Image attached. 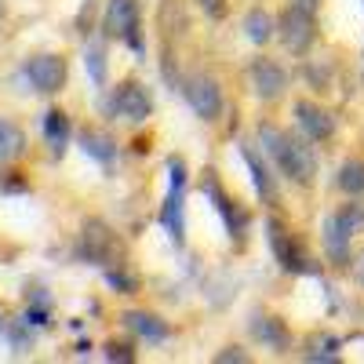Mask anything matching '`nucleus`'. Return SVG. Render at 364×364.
I'll use <instances>...</instances> for the list:
<instances>
[{"instance_id": "a211bd4d", "label": "nucleus", "mask_w": 364, "mask_h": 364, "mask_svg": "<svg viewBox=\"0 0 364 364\" xmlns=\"http://www.w3.org/2000/svg\"><path fill=\"white\" fill-rule=\"evenodd\" d=\"M80 146H84V154H87V157H95V161H102V164H109V161L117 157L113 139H109L106 132H95V128H87V132L80 135Z\"/></svg>"}, {"instance_id": "0eeeda50", "label": "nucleus", "mask_w": 364, "mask_h": 364, "mask_svg": "<svg viewBox=\"0 0 364 364\" xmlns=\"http://www.w3.org/2000/svg\"><path fill=\"white\" fill-rule=\"evenodd\" d=\"M80 255L87 262H99V266H117L120 259V240L113 237L109 226L102 223H84V233H80Z\"/></svg>"}, {"instance_id": "9d476101", "label": "nucleus", "mask_w": 364, "mask_h": 364, "mask_svg": "<svg viewBox=\"0 0 364 364\" xmlns=\"http://www.w3.org/2000/svg\"><path fill=\"white\" fill-rule=\"evenodd\" d=\"M252 87H255V95L273 102V99H281L284 95V87H288V73L273 63V58H259V63L252 66Z\"/></svg>"}, {"instance_id": "c85d7f7f", "label": "nucleus", "mask_w": 364, "mask_h": 364, "mask_svg": "<svg viewBox=\"0 0 364 364\" xmlns=\"http://www.w3.org/2000/svg\"><path fill=\"white\" fill-rule=\"evenodd\" d=\"M357 281H360V284H364V252H360V255H357Z\"/></svg>"}, {"instance_id": "2eb2a0df", "label": "nucleus", "mask_w": 364, "mask_h": 364, "mask_svg": "<svg viewBox=\"0 0 364 364\" xmlns=\"http://www.w3.org/2000/svg\"><path fill=\"white\" fill-rule=\"evenodd\" d=\"M240 157H245V164L252 168V178H255V190H259V197H262V200H269V204H277V186H273V178L266 175L262 161L255 157V149H252V146H240Z\"/></svg>"}, {"instance_id": "9b49d317", "label": "nucleus", "mask_w": 364, "mask_h": 364, "mask_svg": "<svg viewBox=\"0 0 364 364\" xmlns=\"http://www.w3.org/2000/svg\"><path fill=\"white\" fill-rule=\"evenodd\" d=\"M182 186H186V168H182L178 161H171V190H168V204L161 211V223L171 230V240L178 245L182 240Z\"/></svg>"}, {"instance_id": "1a4fd4ad", "label": "nucleus", "mask_w": 364, "mask_h": 364, "mask_svg": "<svg viewBox=\"0 0 364 364\" xmlns=\"http://www.w3.org/2000/svg\"><path fill=\"white\" fill-rule=\"evenodd\" d=\"M113 109L124 120H132V124H142V120L154 113V99L146 95V87L139 80H124L113 95Z\"/></svg>"}, {"instance_id": "f8f14e48", "label": "nucleus", "mask_w": 364, "mask_h": 364, "mask_svg": "<svg viewBox=\"0 0 364 364\" xmlns=\"http://www.w3.org/2000/svg\"><path fill=\"white\" fill-rule=\"evenodd\" d=\"M295 117H299V128L306 132L314 142H324V139H331V132H336L331 113L314 106V102H295Z\"/></svg>"}, {"instance_id": "6ab92c4d", "label": "nucleus", "mask_w": 364, "mask_h": 364, "mask_svg": "<svg viewBox=\"0 0 364 364\" xmlns=\"http://www.w3.org/2000/svg\"><path fill=\"white\" fill-rule=\"evenodd\" d=\"M44 135H48V146L55 154H63L66 149V139H70V117L63 109H48L44 117Z\"/></svg>"}, {"instance_id": "ddd939ff", "label": "nucleus", "mask_w": 364, "mask_h": 364, "mask_svg": "<svg viewBox=\"0 0 364 364\" xmlns=\"http://www.w3.org/2000/svg\"><path fill=\"white\" fill-rule=\"evenodd\" d=\"M204 193H208V197H215V204H219V211H223V219H226L233 240L240 245V240H245V215H237L233 200L223 193V186H219V178H215V175H208V178H204Z\"/></svg>"}, {"instance_id": "4be33fe9", "label": "nucleus", "mask_w": 364, "mask_h": 364, "mask_svg": "<svg viewBox=\"0 0 364 364\" xmlns=\"http://www.w3.org/2000/svg\"><path fill=\"white\" fill-rule=\"evenodd\" d=\"M84 66H87V73H91V80H95V84H106V48L102 44H87Z\"/></svg>"}, {"instance_id": "f257e3e1", "label": "nucleus", "mask_w": 364, "mask_h": 364, "mask_svg": "<svg viewBox=\"0 0 364 364\" xmlns=\"http://www.w3.org/2000/svg\"><path fill=\"white\" fill-rule=\"evenodd\" d=\"M259 142L266 146V154L273 157V164H277L291 182H299V186H314L317 157H314V149H310L306 142H302L299 135L262 124V128H259Z\"/></svg>"}, {"instance_id": "393cba45", "label": "nucleus", "mask_w": 364, "mask_h": 364, "mask_svg": "<svg viewBox=\"0 0 364 364\" xmlns=\"http://www.w3.org/2000/svg\"><path fill=\"white\" fill-rule=\"evenodd\" d=\"M106 277H109V284H113V288H120V291H135V277H128V273H117V269H109Z\"/></svg>"}, {"instance_id": "b1692460", "label": "nucleus", "mask_w": 364, "mask_h": 364, "mask_svg": "<svg viewBox=\"0 0 364 364\" xmlns=\"http://www.w3.org/2000/svg\"><path fill=\"white\" fill-rule=\"evenodd\" d=\"M208 18H226V0H197Z\"/></svg>"}, {"instance_id": "aec40b11", "label": "nucleus", "mask_w": 364, "mask_h": 364, "mask_svg": "<svg viewBox=\"0 0 364 364\" xmlns=\"http://www.w3.org/2000/svg\"><path fill=\"white\" fill-rule=\"evenodd\" d=\"M339 186L350 197H364V161H346L339 168Z\"/></svg>"}, {"instance_id": "7ed1b4c3", "label": "nucleus", "mask_w": 364, "mask_h": 364, "mask_svg": "<svg viewBox=\"0 0 364 364\" xmlns=\"http://www.w3.org/2000/svg\"><path fill=\"white\" fill-rule=\"evenodd\" d=\"M266 240H269V248H273V259H277L288 273H314V259L306 255V248L299 245V237L281 223V219H269L266 223Z\"/></svg>"}, {"instance_id": "c756f323", "label": "nucleus", "mask_w": 364, "mask_h": 364, "mask_svg": "<svg viewBox=\"0 0 364 364\" xmlns=\"http://www.w3.org/2000/svg\"><path fill=\"white\" fill-rule=\"evenodd\" d=\"M0 18H4V0H0Z\"/></svg>"}, {"instance_id": "f03ea898", "label": "nucleus", "mask_w": 364, "mask_h": 364, "mask_svg": "<svg viewBox=\"0 0 364 364\" xmlns=\"http://www.w3.org/2000/svg\"><path fill=\"white\" fill-rule=\"evenodd\" d=\"M360 226H364V208L360 204H346V208L331 211L324 219V248H328V259L336 266L350 262V240Z\"/></svg>"}, {"instance_id": "5701e85b", "label": "nucleus", "mask_w": 364, "mask_h": 364, "mask_svg": "<svg viewBox=\"0 0 364 364\" xmlns=\"http://www.w3.org/2000/svg\"><path fill=\"white\" fill-rule=\"evenodd\" d=\"M339 339H331V336H314L306 343V360H336L339 353Z\"/></svg>"}, {"instance_id": "4468645a", "label": "nucleus", "mask_w": 364, "mask_h": 364, "mask_svg": "<svg viewBox=\"0 0 364 364\" xmlns=\"http://www.w3.org/2000/svg\"><path fill=\"white\" fill-rule=\"evenodd\" d=\"M22 154H26V135H22V128L0 117V164L18 161Z\"/></svg>"}, {"instance_id": "f3484780", "label": "nucleus", "mask_w": 364, "mask_h": 364, "mask_svg": "<svg viewBox=\"0 0 364 364\" xmlns=\"http://www.w3.org/2000/svg\"><path fill=\"white\" fill-rule=\"evenodd\" d=\"M252 331H255L259 343H269L273 350H284L288 346V328L277 317H255L252 321Z\"/></svg>"}, {"instance_id": "423d86ee", "label": "nucleus", "mask_w": 364, "mask_h": 364, "mask_svg": "<svg viewBox=\"0 0 364 364\" xmlns=\"http://www.w3.org/2000/svg\"><path fill=\"white\" fill-rule=\"evenodd\" d=\"M102 29H106V37L128 41V44L142 55V37H139V4H135V0H109L106 18H102Z\"/></svg>"}, {"instance_id": "dca6fc26", "label": "nucleus", "mask_w": 364, "mask_h": 364, "mask_svg": "<svg viewBox=\"0 0 364 364\" xmlns=\"http://www.w3.org/2000/svg\"><path fill=\"white\" fill-rule=\"evenodd\" d=\"M124 324L132 328V331H139L142 339H168V324L161 321V317H154V314H139V310H132V314H124Z\"/></svg>"}, {"instance_id": "6e6552de", "label": "nucleus", "mask_w": 364, "mask_h": 364, "mask_svg": "<svg viewBox=\"0 0 364 364\" xmlns=\"http://www.w3.org/2000/svg\"><path fill=\"white\" fill-rule=\"evenodd\" d=\"M26 77L33 84L41 95H55V91L66 87V77H70V66L63 55H33L26 63Z\"/></svg>"}, {"instance_id": "a878e982", "label": "nucleus", "mask_w": 364, "mask_h": 364, "mask_svg": "<svg viewBox=\"0 0 364 364\" xmlns=\"http://www.w3.org/2000/svg\"><path fill=\"white\" fill-rule=\"evenodd\" d=\"M106 357H109V360H132V350H128V346L109 343V346H106Z\"/></svg>"}, {"instance_id": "412c9836", "label": "nucleus", "mask_w": 364, "mask_h": 364, "mask_svg": "<svg viewBox=\"0 0 364 364\" xmlns=\"http://www.w3.org/2000/svg\"><path fill=\"white\" fill-rule=\"evenodd\" d=\"M245 29H248V41H255V44H266L269 41V33H273V18L266 15V11H248V18H245Z\"/></svg>"}, {"instance_id": "cd10ccee", "label": "nucleus", "mask_w": 364, "mask_h": 364, "mask_svg": "<svg viewBox=\"0 0 364 364\" xmlns=\"http://www.w3.org/2000/svg\"><path fill=\"white\" fill-rule=\"evenodd\" d=\"M219 360H245V353H237V350H230V353H219Z\"/></svg>"}, {"instance_id": "bb28decb", "label": "nucleus", "mask_w": 364, "mask_h": 364, "mask_svg": "<svg viewBox=\"0 0 364 364\" xmlns=\"http://www.w3.org/2000/svg\"><path fill=\"white\" fill-rule=\"evenodd\" d=\"M291 4H295V8H302V11H310V15H314V11H317V4H321V0H291Z\"/></svg>"}, {"instance_id": "20e7f679", "label": "nucleus", "mask_w": 364, "mask_h": 364, "mask_svg": "<svg viewBox=\"0 0 364 364\" xmlns=\"http://www.w3.org/2000/svg\"><path fill=\"white\" fill-rule=\"evenodd\" d=\"M178 87H182V95H186V102L193 106L197 117L215 120L223 113V87H219L215 77H208V73H186V77L178 80Z\"/></svg>"}, {"instance_id": "39448f33", "label": "nucleus", "mask_w": 364, "mask_h": 364, "mask_svg": "<svg viewBox=\"0 0 364 364\" xmlns=\"http://www.w3.org/2000/svg\"><path fill=\"white\" fill-rule=\"evenodd\" d=\"M277 33H281V44L291 51V55H306L317 41V22L310 11H302V8H288L277 22Z\"/></svg>"}]
</instances>
